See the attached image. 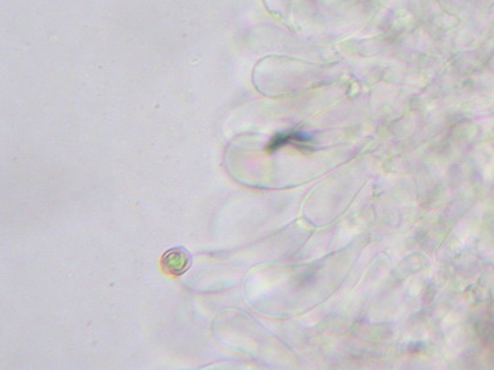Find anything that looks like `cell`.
Listing matches in <instances>:
<instances>
[{
	"instance_id": "6da1fadb",
	"label": "cell",
	"mask_w": 494,
	"mask_h": 370,
	"mask_svg": "<svg viewBox=\"0 0 494 370\" xmlns=\"http://www.w3.org/2000/svg\"><path fill=\"white\" fill-rule=\"evenodd\" d=\"M191 264H193V257L190 252L183 246H174L169 249L161 257L162 270L173 277L183 275L191 267Z\"/></svg>"
}]
</instances>
